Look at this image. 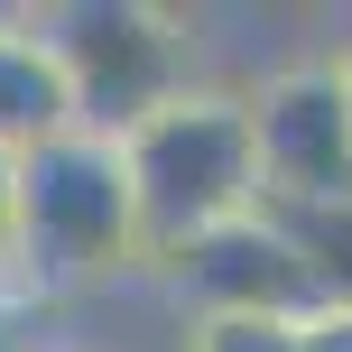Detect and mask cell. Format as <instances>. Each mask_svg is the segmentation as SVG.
Returning <instances> with one entry per match:
<instances>
[{"label": "cell", "mask_w": 352, "mask_h": 352, "mask_svg": "<svg viewBox=\"0 0 352 352\" xmlns=\"http://www.w3.org/2000/svg\"><path fill=\"white\" fill-rule=\"evenodd\" d=\"M121 167L148 241L195 250L260 213V121L232 102H167L148 130L121 140Z\"/></svg>", "instance_id": "6da1fadb"}]
</instances>
